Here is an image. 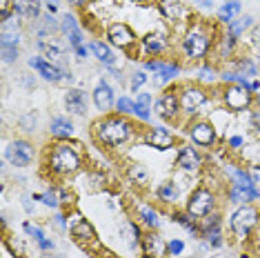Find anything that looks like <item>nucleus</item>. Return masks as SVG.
<instances>
[{
  "label": "nucleus",
  "instance_id": "nucleus-4",
  "mask_svg": "<svg viewBox=\"0 0 260 258\" xmlns=\"http://www.w3.org/2000/svg\"><path fill=\"white\" fill-rule=\"evenodd\" d=\"M258 222H260L258 207L251 203H247V205H240V207L229 216V230H232V234L238 240H245Z\"/></svg>",
  "mask_w": 260,
  "mask_h": 258
},
{
  "label": "nucleus",
  "instance_id": "nucleus-26",
  "mask_svg": "<svg viewBox=\"0 0 260 258\" xmlns=\"http://www.w3.org/2000/svg\"><path fill=\"white\" fill-rule=\"evenodd\" d=\"M145 67L151 69V72H156L158 74L156 78H160V80H174L176 76L180 74V64L167 62V60H147Z\"/></svg>",
  "mask_w": 260,
  "mask_h": 258
},
{
  "label": "nucleus",
  "instance_id": "nucleus-53",
  "mask_svg": "<svg viewBox=\"0 0 260 258\" xmlns=\"http://www.w3.org/2000/svg\"><path fill=\"white\" fill-rule=\"evenodd\" d=\"M76 51V56H80V58H85L87 56V47L82 45V47H78V49H74Z\"/></svg>",
  "mask_w": 260,
  "mask_h": 258
},
{
  "label": "nucleus",
  "instance_id": "nucleus-10",
  "mask_svg": "<svg viewBox=\"0 0 260 258\" xmlns=\"http://www.w3.org/2000/svg\"><path fill=\"white\" fill-rule=\"evenodd\" d=\"M29 67L36 69V72L43 76L45 80H49V83H60V80H67V78L72 80V72H69V69H64L56 62L45 60V58H29Z\"/></svg>",
  "mask_w": 260,
  "mask_h": 258
},
{
  "label": "nucleus",
  "instance_id": "nucleus-56",
  "mask_svg": "<svg viewBox=\"0 0 260 258\" xmlns=\"http://www.w3.org/2000/svg\"><path fill=\"white\" fill-rule=\"evenodd\" d=\"M69 3H72V5H74V7H82V5H85V3H87V0H69Z\"/></svg>",
  "mask_w": 260,
  "mask_h": 258
},
{
  "label": "nucleus",
  "instance_id": "nucleus-5",
  "mask_svg": "<svg viewBox=\"0 0 260 258\" xmlns=\"http://www.w3.org/2000/svg\"><path fill=\"white\" fill-rule=\"evenodd\" d=\"M214 209H216V194L211 189H207V187H198V189H193L191 194H189L185 212L191 214L196 220L205 218V216H209V214H214Z\"/></svg>",
  "mask_w": 260,
  "mask_h": 258
},
{
  "label": "nucleus",
  "instance_id": "nucleus-44",
  "mask_svg": "<svg viewBox=\"0 0 260 258\" xmlns=\"http://www.w3.org/2000/svg\"><path fill=\"white\" fill-rule=\"evenodd\" d=\"M167 247H169V254H171V256H178V254H182V249H185V243L174 238L171 243H167Z\"/></svg>",
  "mask_w": 260,
  "mask_h": 258
},
{
  "label": "nucleus",
  "instance_id": "nucleus-2",
  "mask_svg": "<svg viewBox=\"0 0 260 258\" xmlns=\"http://www.w3.org/2000/svg\"><path fill=\"white\" fill-rule=\"evenodd\" d=\"M47 169L54 176H69L76 174L82 165V156L78 151V145H72L67 140L51 145L47 151V160H45Z\"/></svg>",
  "mask_w": 260,
  "mask_h": 258
},
{
  "label": "nucleus",
  "instance_id": "nucleus-14",
  "mask_svg": "<svg viewBox=\"0 0 260 258\" xmlns=\"http://www.w3.org/2000/svg\"><path fill=\"white\" fill-rule=\"evenodd\" d=\"M189 138L198 147H211L216 143V127L209 120H193L189 125Z\"/></svg>",
  "mask_w": 260,
  "mask_h": 258
},
{
  "label": "nucleus",
  "instance_id": "nucleus-48",
  "mask_svg": "<svg viewBox=\"0 0 260 258\" xmlns=\"http://www.w3.org/2000/svg\"><path fill=\"white\" fill-rule=\"evenodd\" d=\"M214 78H216V72H214V69H209V67L200 69V80H205V83H209V80H214Z\"/></svg>",
  "mask_w": 260,
  "mask_h": 258
},
{
  "label": "nucleus",
  "instance_id": "nucleus-33",
  "mask_svg": "<svg viewBox=\"0 0 260 258\" xmlns=\"http://www.w3.org/2000/svg\"><path fill=\"white\" fill-rule=\"evenodd\" d=\"M138 218H140V222H143L145 227H149V230L160 227V218H158V214L153 212L151 207H147V205H140L138 207Z\"/></svg>",
  "mask_w": 260,
  "mask_h": 258
},
{
  "label": "nucleus",
  "instance_id": "nucleus-24",
  "mask_svg": "<svg viewBox=\"0 0 260 258\" xmlns=\"http://www.w3.org/2000/svg\"><path fill=\"white\" fill-rule=\"evenodd\" d=\"M143 43V51L145 54H149V56H160L167 51V36L160 31H151V34H147V36L140 40Z\"/></svg>",
  "mask_w": 260,
  "mask_h": 258
},
{
  "label": "nucleus",
  "instance_id": "nucleus-32",
  "mask_svg": "<svg viewBox=\"0 0 260 258\" xmlns=\"http://www.w3.org/2000/svg\"><path fill=\"white\" fill-rule=\"evenodd\" d=\"M25 232L29 234V236H34V240L38 243L40 249H45V251H51V249H54V243H51L49 238H45V232L40 230V227H34L31 222H25Z\"/></svg>",
  "mask_w": 260,
  "mask_h": 258
},
{
  "label": "nucleus",
  "instance_id": "nucleus-42",
  "mask_svg": "<svg viewBox=\"0 0 260 258\" xmlns=\"http://www.w3.org/2000/svg\"><path fill=\"white\" fill-rule=\"evenodd\" d=\"M134 116H136L138 120H143V122H149V120H151V109L147 107V105L136 103V111H134Z\"/></svg>",
  "mask_w": 260,
  "mask_h": 258
},
{
  "label": "nucleus",
  "instance_id": "nucleus-39",
  "mask_svg": "<svg viewBox=\"0 0 260 258\" xmlns=\"http://www.w3.org/2000/svg\"><path fill=\"white\" fill-rule=\"evenodd\" d=\"M116 109H118V114L129 116V114H134V111H136V103L129 101L127 96H120V98L116 101Z\"/></svg>",
  "mask_w": 260,
  "mask_h": 258
},
{
  "label": "nucleus",
  "instance_id": "nucleus-38",
  "mask_svg": "<svg viewBox=\"0 0 260 258\" xmlns=\"http://www.w3.org/2000/svg\"><path fill=\"white\" fill-rule=\"evenodd\" d=\"M18 43H20V31L9 29V25H5L3 34H0V45H16L18 47Z\"/></svg>",
  "mask_w": 260,
  "mask_h": 258
},
{
  "label": "nucleus",
  "instance_id": "nucleus-21",
  "mask_svg": "<svg viewBox=\"0 0 260 258\" xmlns=\"http://www.w3.org/2000/svg\"><path fill=\"white\" fill-rule=\"evenodd\" d=\"M60 31L64 34V38H67V43H69L72 49H78V47H82V31H80L78 22H76V18L72 14H64L62 16Z\"/></svg>",
  "mask_w": 260,
  "mask_h": 258
},
{
  "label": "nucleus",
  "instance_id": "nucleus-52",
  "mask_svg": "<svg viewBox=\"0 0 260 258\" xmlns=\"http://www.w3.org/2000/svg\"><path fill=\"white\" fill-rule=\"evenodd\" d=\"M229 145H232L234 149H238L240 145H242V138L240 136H232V138H229Z\"/></svg>",
  "mask_w": 260,
  "mask_h": 258
},
{
  "label": "nucleus",
  "instance_id": "nucleus-58",
  "mask_svg": "<svg viewBox=\"0 0 260 258\" xmlns=\"http://www.w3.org/2000/svg\"><path fill=\"white\" fill-rule=\"evenodd\" d=\"M132 3H147V0H132Z\"/></svg>",
  "mask_w": 260,
  "mask_h": 258
},
{
  "label": "nucleus",
  "instance_id": "nucleus-12",
  "mask_svg": "<svg viewBox=\"0 0 260 258\" xmlns=\"http://www.w3.org/2000/svg\"><path fill=\"white\" fill-rule=\"evenodd\" d=\"M107 40L109 45L120 47V49H132V47L138 43L134 29L127 25V22H114V25L107 27Z\"/></svg>",
  "mask_w": 260,
  "mask_h": 258
},
{
  "label": "nucleus",
  "instance_id": "nucleus-22",
  "mask_svg": "<svg viewBox=\"0 0 260 258\" xmlns=\"http://www.w3.org/2000/svg\"><path fill=\"white\" fill-rule=\"evenodd\" d=\"M158 9L165 18L174 20V22H180L182 18L189 16V9L182 5V0H158Z\"/></svg>",
  "mask_w": 260,
  "mask_h": 258
},
{
  "label": "nucleus",
  "instance_id": "nucleus-55",
  "mask_svg": "<svg viewBox=\"0 0 260 258\" xmlns=\"http://www.w3.org/2000/svg\"><path fill=\"white\" fill-rule=\"evenodd\" d=\"M56 222H58L60 227H67V222H64V216H62V214H58V216H56Z\"/></svg>",
  "mask_w": 260,
  "mask_h": 258
},
{
  "label": "nucleus",
  "instance_id": "nucleus-45",
  "mask_svg": "<svg viewBox=\"0 0 260 258\" xmlns=\"http://www.w3.org/2000/svg\"><path fill=\"white\" fill-rule=\"evenodd\" d=\"M0 9H3V22H9L11 18V11H14V7H11V0H0Z\"/></svg>",
  "mask_w": 260,
  "mask_h": 258
},
{
  "label": "nucleus",
  "instance_id": "nucleus-57",
  "mask_svg": "<svg viewBox=\"0 0 260 258\" xmlns=\"http://www.w3.org/2000/svg\"><path fill=\"white\" fill-rule=\"evenodd\" d=\"M40 258H58V256H56V254H43Z\"/></svg>",
  "mask_w": 260,
  "mask_h": 258
},
{
  "label": "nucleus",
  "instance_id": "nucleus-6",
  "mask_svg": "<svg viewBox=\"0 0 260 258\" xmlns=\"http://www.w3.org/2000/svg\"><path fill=\"white\" fill-rule=\"evenodd\" d=\"M5 158L14 167H29L34 163V158H36V147L29 140H22V138L11 140L7 149H5Z\"/></svg>",
  "mask_w": 260,
  "mask_h": 258
},
{
  "label": "nucleus",
  "instance_id": "nucleus-47",
  "mask_svg": "<svg viewBox=\"0 0 260 258\" xmlns=\"http://www.w3.org/2000/svg\"><path fill=\"white\" fill-rule=\"evenodd\" d=\"M249 122H251V127L256 129V132H260V107L251 109V114H249Z\"/></svg>",
  "mask_w": 260,
  "mask_h": 258
},
{
  "label": "nucleus",
  "instance_id": "nucleus-50",
  "mask_svg": "<svg viewBox=\"0 0 260 258\" xmlns=\"http://www.w3.org/2000/svg\"><path fill=\"white\" fill-rule=\"evenodd\" d=\"M45 7L49 14H56L58 11V0H45Z\"/></svg>",
  "mask_w": 260,
  "mask_h": 258
},
{
  "label": "nucleus",
  "instance_id": "nucleus-23",
  "mask_svg": "<svg viewBox=\"0 0 260 258\" xmlns=\"http://www.w3.org/2000/svg\"><path fill=\"white\" fill-rule=\"evenodd\" d=\"M11 7H14V16L18 14L20 18L36 20V18H40L43 0H11Z\"/></svg>",
  "mask_w": 260,
  "mask_h": 258
},
{
  "label": "nucleus",
  "instance_id": "nucleus-19",
  "mask_svg": "<svg viewBox=\"0 0 260 258\" xmlns=\"http://www.w3.org/2000/svg\"><path fill=\"white\" fill-rule=\"evenodd\" d=\"M203 165V158L191 145H180L178 156H176V167H180L182 172H198Z\"/></svg>",
  "mask_w": 260,
  "mask_h": 258
},
{
  "label": "nucleus",
  "instance_id": "nucleus-17",
  "mask_svg": "<svg viewBox=\"0 0 260 258\" xmlns=\"http://www.w3.org/2000/svg\"><path fill=\"white\" fill-rule=\"evenodd\" d=\"M91 98L96 109L103 111V114H107V111H111V107H116V93L111 89V85L105 83V80H100L96 85V89L91 91Z\"/></svg>",
  "mask_w": 260,
  "mask_h": 258
},
{
  "label": "nucleus",
  "instance_id": "nucleus-35",
  "mask_svg": "<svg viewBox=\"0 0 260 258\" xmlns=\"http://www.w3.org/2000/svg\"><path fill=\"white\" fill-rule=\"evenodd\" d=\"M251 25H253V18H251V16H242V18H236L234 22H229V25H227V31L234 34V36L238 38L240 34L247 31V29H249Z\"/></svg>",
  "mask_w": 260,
  "mask_h": 258
},
{
  "label": "nucleus",
  "instance_id": "nucleus-25",
  "mask_svg": "<svg viewBox=\"0 0 260 258\" xmlns=\"http://www.w3.org/2000/svg\"><path fill=\"white\" fill-rule=\"evenodd\" d=\"M34 31H36L38 38H51L60 31V22L54 18V14H45V16H40V18H36Z\"/></svg>",
  "mask_w": 260,
  "mask_h": 258
},
{
  "label": "nucleus",
  "instance_id": "nucleus-28",
  "mask_svg": "<svg viewBox=\"0 0 260 258\" xmlns=\"http://www.w3.org/2000/svg\"><path fill=\"white\" fill-rule=\"evenodd\" d=\"M49 134L58 140H69L74 136V122L69 118H64V116H56L49 122Z\"/></svg>",
  "mask_w": 260,
  "mask_h": 258
},
{
  "label": "nucleus",
  "instance_id": "nucleus-18",
  "mask_svg": "<svg viewBox=\"0 0 260 258\" xmlns=\"http://www.w3.org/2000/svg\"><path fill=\"white\" fill-rule=\"evenodd\" d=\"M38 51L43 54L45 60L56 62V60H60V58L64 56V51H67V45H64L60 38H56V36H51V38H38Z\"/></svg>",
  "mask_w": 260,
  "mask_h": 258
},
{
  "label": "nucleus",
  "instance_id": "nucleus-7",
  "mask_svg": "<svg viewBox=\"0 0 260 258\" xmlns=\"http://www.w3.org/2000/svg\"><path fill=\"white\" fill-rule=\"evenodd\" d=\"M180 96V109L185 116H193L196 111L207 103V91L200 85H185L178 89Z\"/></svg>",
  "mask_w": 260,
  "mask_h": 258
},
{
  "label": "nucleus",
  "instance_id": "nucleus-16",
  "mask_svg": "<svg viewBox=\"0 0 260 258\" xmlns=\"http://www.w3.org/2000/svg\"><path fill=\"white\" fill-rule=\"evenodd\" d=\"M140 247H143V254L147 258H165L169 254L167 243H165V240L158 236L156 232L143 234V238H140Z\"/></svg>",
  "mask_w": 260,
  "mask_h": 258
},
{
  "label": "nucleus",
  "instance_id": "nucleus-3",
  "mask_svg": "<svg viewBox=\"0 0 260 258\" xmlns=\"http://www.w3.org/2000/svg\"><path fill=\"white\" fill-rule=\"evenodd\" d=\"M211 43H214L211 34L203 25H193L185 34V38H182V51H185V56L189 60H200V58H205L209 54Z\"/></svg>",
  "mask_w": 260,
  "mask_h": 258
},
{
  "label": "nucleus",
  "instance_id": "nucleus-59",
  "mask_svg": "<svg viewBox=\"0 0 260 258\" xmlns=\"http://www.w3.org/2000/svg\"><path fill=\"white\" fill-rule=\"evenodd\" d=\"M256 101H258V105H260V91H258V96H256Z\"/></svg>",
  "mask_w": 260,
  "mask_h": 258
},
{
  "label": "nucleus",
  "instance_id": "nucleus-27",
  "mask_svg": "<svg viewBox=\"0 0 260 258\" xmlns=\"http://www.w3.org/2000/svg\"><path fill=\"white\" fill-rule=\"evenodd\" d=\"M89 49H91V54L105 64V67H109V69L116 67L118 56L114 54V49H111L107 43H103V40H91V43H89Z\"/></svg>",
  "mask_w": 260,
  "mask_h": 258
},
{
  "label": "nucleus",
  "instance_id": "nucleus-15",
  "mask_svg": "<svg viewBox=\"0 0 260 258\" xmlns=\"http://www.w3.org/2000/svg\"><path fill=\"white\" fill-rule=\"evenodd\" d=\"M220 214H209L205 216V218H200V236H205L207 240H209L214 247H220L222 245V232H220Z\"/></svg>",
  "mask_w": 260,
  "mask_h": 258
},
{
  "label": "nucleus",
  "instance_id": "nucleus-13",
  "mask_svg": "<svg viewBox=\"0 0 260 258\" xmlns=\"http://www.w3.org/2000/svg\"><path fill=\"white\" fill-rule=\"evenodd\" d=\"M140 140L147 145V147H153V149H169V147H174L176 145V136L169 132V129H165V127H151V129H147V132L140 136Z\"/></svg>",
  "mask_w": 260,
  "mask_h": 258
},
{
  "label": "nucleus",
  "instance_id": "nucleus-43",
  "mask_svg": "<svg viewBox=\"0 0 260 258\" xmlns=\"http://www.w3.org/2000/svg\"><path fill=\"white\" fill-rule=\"evenodd\" d=\"M145 83H147V74L145 72H136L132 76V83H129V87H132V91H138Z\"/></svg>",
  "mask_w": 260,
  "mask_h": 258
},
{
  "label": "nucleus",
  "instance_id": "nucleus-9",
  "mask_svg": "<svg viewBox=\"0 0 260 258\" xmlns=\"http://www.w3.org/2000/svg\"><path fill=\"white\" fill-rule=\"evenodd\" d=\"M153 109L158 111V116L165 120H176L180 116V96L178 89H165L153 103Z\"/></svg>",
  "mask_w": 260,
  "mask_h": 258
},
{
  "label": "nucleus",
  "instance_id": "nucleus-29",
  "mask_svg": "<svg viewBox=\"0 0 260 258\" xmlns=\"http://www.w3.org/2000/svg\"><path fill=\"white\" fill-rule=\"evenodd\" d=\"M240 9H242V5H240V0H227V3H222L220 5V9H218V20L224 22V25H229V22H234L236 18H238V14H240Z\"/></svg>",
  "mask_w": 260,
  "mask_h": 258
},
{
  "label": "nucleus",
  "instance_id": "nucleus-37",
  "mask_svg": "<svg viewBox=\"0 0 260 258\" xmlns=\"http://www.w3.org/2000/svg\"><path fill=\"white\" fill-rule=\"evenodd\" d=\"M234 49H236V36L227 31V34L222 36V40H218V51H220L222 58H227V56L234 54Z\"/></svg>",
  "mask_w": 260,
  "mask_h": 258
},
{
  "label": "nucleus",
  "instance_id": "nucleus-1",
  "mask_svg": "<svg viewBox=\"0 0 260 258\" xmlns=\"http://www.w3.org/2000/svg\"><path fill=\"white\" fill-rule=\"evenodd\" d=\"M134 122L122 114H114V116H103L91 125V134L93 140L100 145V147H122L125 143H129L134 136Z\"/></svg>",
  "mask_w": 260,
  "mask_h": 258
},
{
  "label": "nucleus",
  "instance_id": "nucleus-40",
  "mask_svg": "<svg viewBox=\"0 0 260 258\" xmlns=\"http://www.w3.org/2000/svg\"><path fill=\"white\" fill-rule=\"evenodd\" d=\"M0 54H3L5 62H14V60H18V47L16 45H0Z\"/></svg>",
  "mask_w": 260,
  "mask_h": 258
},
{
  "label": "nucleus",
  "instance_id": "nucleus-31",
  "mask_svg": "<svg viewBox=\"0 0 260 258\" xmlns=\"http://www.w3.org/2000/svg\"><path fill=\"white\" fill-rule=\"evenodd\" d=\"M127 180L129 183H134V185H147L149 183V172L140 165V163H132V165L127 167Z\"/></svg>",
  "mask_w": 260,
  "mask_h": 258
},
{
  "label": "nucleus",
  "instance_id": "nucleus-20",
  "mask_svg": "<svg viewBox=\"0 0 260 258\" xmlns=\"http://www.w3.org/2000/svg\"><path fill=\"white\" fill-rule=\"evenodd\" d=\"M87 105H89V96L82 89H67L64 91V107L74 116H85Z\"/></svg>",
  "mask_w": 260,
  "mask_h": 258
},
{
  "label": "nucleus",
  "instance_id": "nucleus-8",
  "mask_svg": "<svg viewBox=\"0 0 260 258\" xmlns=\"http://www.w3.org/2000/svg\"><path fill=\"white\" fill-rule=\"evenodd\" d=\"M222 103L227 109L232 111H242L247 109L249 105L253 103V96H251V89H247V87H242L238 83L234 85H227L222 89Z\"/></svg>",
  "mask_w": 260,
  "mask_h": 258
},
{
  "label": "nucleus",
  "instance_id": "nucleus-41",
  "mask_svg": "<svg viewBox=\"0 0 260 258\" xmlns=\"http://www.w3.org/2000/svg\"><path fill=\"white\" fill-rule=\"evenodd\" d=\"M34 198H36V201H40V203H45L47 205V207H58V205H60V203H58V194L56 191H45V194H38V196H34Z\"/></svg>",
  "mask_w": 260,
  "mask_h": 258
},
{
  "label": "nucleus",
  "instance_id": "nucleus-30",
  "mask_svg": "<svg viewBox=\"0 0 260 258\" xmlns=\"http://www.w3.org/2000/svg\"><path fill=\"white\" fill-rule=\"evenodd\" d=\"M156 196L160 198L162 203L171 205V203H176V201H178L180 191H178V187H176V183H174V180H165V183H160V185H158V189H156Z\"/></svg>",
  "mask_w": 260,
  "mask_h": 258
},
{
  "label": "nucleus",
  "instance_id": "nucleus-36",
  "mask_svg": "<svg viewBox=\"0 0 260 258\" xmlns=\"http://www.w3.org/2000/svg\"><path fill=\"white\" fill-rule=\"evenodd\" d=\"M238 76H256L258 74V69H256V64H253L251 58H238L236 60V69H234Z\"/></svg>",
  "mask_w": 260,
  "mask_h": 258
},
{
  "label": "nucleus",
  "instance_id": "nucleus-34",
  "mask_svg": "<svg viewBox=\"0 0 260 258\" xmlns=\"http://www.w3.org/2000/svg\"><path fill=\"white\" fill-rule=\"evenodd\" d=\"M174 220L178 222V225H182L189 234H200V225L196 222V218H193L191 214H187V212H176L174 214Z\"/></svg>",
  "mask_w": 260,
  "mask_h": 258
},
{
  "label": "nucleus",
  "instance_id": "nucleus-54",
  "mask_svg": "<svg viewBox=\"0 0 260 258\" xmlns=\"http://www.w3.org/2000/svg\"><path fill=\"white\" fill-rule=\"evenodd\" d=\"M196 3L200 5V7H211V5H214V0H196Z\"/></svg>",
  "mask_w": 260,
  "mask_h": 258
},
{
  "label": "nucleus",
  "instance_id": "nucleus-46",
  "mask_svg": "<svg viewBox=\"0 0 260 258\" xmlns=\"http://www.w3.org/2000/svg\"><path fill=\"white\" fill-rule=\"evenodd\" d=\"M247 172H249L251 183L256 185V187H260V165H251L249 169H247Z\"/></svg>",
  "mask_w": 260,
  "mask_h": 258
},
{
  "label": "nucleus",
  "instance_id": "nucleus-11",
  "mask_svg": "<svg viewBox=\"0 0 260 258\" xmlns=\"http://www.w3.org/2000/svg\"><path fill=\"white\" fill-rule=\"evenodd\" d=\"M69 234H72V238L78 245H82V247H87V245H98L96 230H93L91 222L87 218H82L80 214H76L72 222H69Z\"/></svg>",
  "mask_w": 260,
  "mask_h": 258
},
{
  "label": "nucleus",
  "instance_id": "nucleus-49",
  "mask_svg": "<svg viewBox=\"0 0 260 258\" xmlns=\"http://www.w3.org/2000/svg\"><path fill=\"white\" fill-rule=\"evenodd\" d=\"M249 45L251 47H260V25L253 27V31H251V36H249Z\"/></svg>",
  "mask_w": 260,
  "mask_h": 258
},
{
  "label": "nucleus",
  "instance_id": "nucleus-51",
  "mask_svg": "<svg viewBox=\"0 0 260 258\" xmlns=\"http://www.w3.org/2000/svg\"><path fill=\"white\" fill-rule=\"evenodd\" d=\"M136 103L147 105V107H149V105H151V96H149V93H138V101H136Z\"/></svg>",
  "mask_w": 260,
  "mask_h": 258
}]
</instances>
